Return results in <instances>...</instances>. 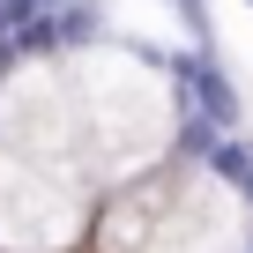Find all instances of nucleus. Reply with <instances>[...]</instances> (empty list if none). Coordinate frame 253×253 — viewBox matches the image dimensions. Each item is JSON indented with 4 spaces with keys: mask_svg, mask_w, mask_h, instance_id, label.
<instances>
[{
    "mask_svg": "<svg viewBox=\"0 0 253 253\" xmlns=\"http://www.w3.org/2000/svg\"><path fill=\"white\" fill-rule=\"evenodd\" d=\"M164 67V82H171V119L179 112H194V119H209L216 134H238V82L216 67V52H164L157 60Z\"/></svg>",
    "mask_w": 253,
    "mask_h": 253,
    "instance_id": "1",
    "label": "nucleus"
},
{
    "mask_svg": "<svg viewBox=\"0 0 253 253\" xmlns=\"http://www.w3.org/2000/svg\"><path fill=\"white\" fill-rule=\"evenodd\" d=\"M209 171H216L223 186H238V194H246V186H253V142H246V134H216Z\"/></svg>",
    "mask_w": 253,
    "mask_h": 253,
    "instance_id": "2",
    "label": "nucleus"
},
{
    "mask_svg": "<svg viewBox=\"0 0 253 253\" xmlns=\"http://www.w3.org/2000/svg\"><path fill=\"white\" fill-rule=\"evenodd\" d=\"M164 8L179 15V30H186V52H216V15H209V0H164Z\"/></svg>",
    "mask_w": 253,
    "mask_h": 253,
    "instance_id": "3",
    "label": "nucleus"
},
{
    "mask_svg": "<svg viewBox=\"0 0 253 253\" xmlns=\"http://www.w3.org/2000/svg\"><path fill=\"white\" fill-rule=\"evenodd\" d=\"M246 8H253V0H246Z\"/></svg>",
    "mask_w": 253,
    "mask_h": 253,
    "instance_id": "4",
    "label": "nucleus"
}]
</instances>
